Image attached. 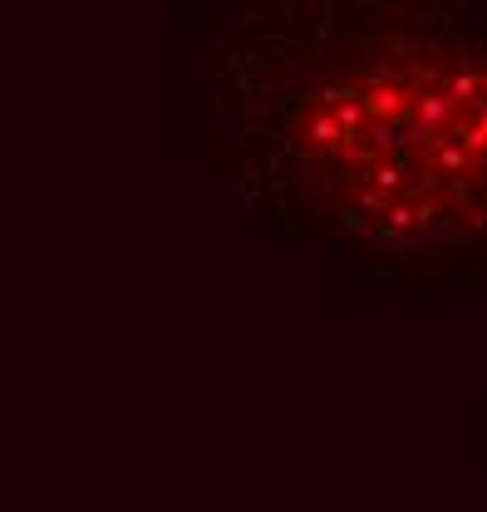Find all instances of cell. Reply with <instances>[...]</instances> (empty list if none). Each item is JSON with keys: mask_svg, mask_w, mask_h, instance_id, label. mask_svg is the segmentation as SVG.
Listing matches in <instances>:
<instances>
[{"mask_svg": "<svg viewBox=\"0 0 487 512\" xmlns=\"http://www.w3.org/2000/svg\"><path fill=\"white\" fill-rule=\"evenodd\" d=\"M207 153L256 232L369 261L487 242V50L369 0H237Z\"/></svg>", "mask_w": 487, "mask_h": 512, "instance_id": "6da1fadb", "label": "cell"}]
</instances>
